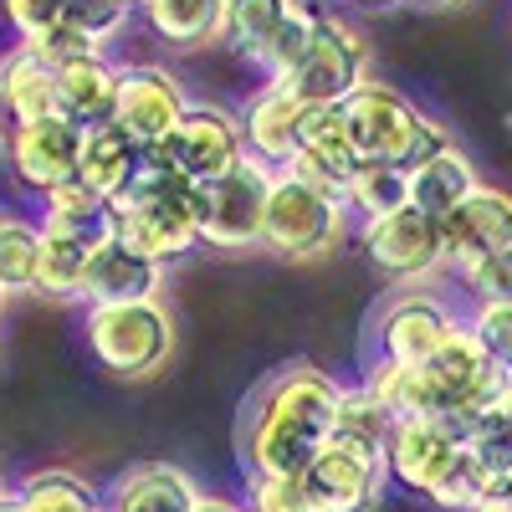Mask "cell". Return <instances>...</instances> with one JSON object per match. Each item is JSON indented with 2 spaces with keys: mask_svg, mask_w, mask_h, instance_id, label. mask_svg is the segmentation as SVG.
Listing matches in <instances>:
<instances>
[{
  "mask_svg": "<svg viewBox=\"0 0 512 512\" xmlns=\"http://www.w3.org/2000/svg\"><path fill=\"white\" fill-rule=\"evenodd\" d=\"M338 390L323 369L292 364L282 369L251 405L246 420V461L256 477H297L308 472V461L323 451L333 431V405Z\"/></svg>",
  "mask_w": 512,
  "mask_h": 512,
  "instance_id": "obj_1",
  "label": "cell"
},
{
  "mask_svg": "<svg viewBox=\"0 0 512 512\" xmlns=\"http://www.w3.org/2000/svg\"><path fill=\"white\" fill-rule=\"evenodd\" d=\"M108 236L118 246H128L144 262L164 267V262H180L200 246V221H195V185L169 175L164 164H154L144 154V169L128 190L108 205Z\"/></svg>",
  "mask_w": 512,
  "mask_h": 512,
  "instance_id": "obj_2",
  "label": "cell"
},
{
  "mask_svg": "<svg viewBox=\"0 0 512 512\" xmlns=\"http://www.w3.org/2000/svg\"><path fill=\"white\" fill-rule=\"evenodd\" d=\"M338 108H344L359 164H395L410 175L415 164H425L436 149L451 144L436 118H425L415 103H405L395 88H384V82H364V88L349 93Z\"/></svg>",
  "mask_w": 512,
  "mask_h": 512,
  "instance_id": "obj_3",
  "label": "cell"
},
{
  "mask_svg": "<svg viewBox=\"0 0 512 512\" xmlns=\"http://www.w3.org/2000/svg\"><path fill=\"white\" fill-rule=\"evenodd\" d=\"M364 67H369V52L349 21H338L333 11H318L313 31H308V47L297 52V62L287 67V77L277 88H287L303 108H338L349 93L364 88Z\"/></svg>",
  "mask_w": 512,
  "mask_h": 512,
  "instance_id": "obj_4",
  "label": "cell"
},
{
  "mask_svg": "<svg viewBox=\"0 0 512 512\" xmlns=\"http://www.w3.org/2000/svg\"><path fill=\"white\" fill-rule=\"evenodd\" d=\"M272 175L262 159H241L226 175L195 185V221H200V246H262V216H267V190Z\"/></svg>",
  "mask_w": 512,
  "mask_h": 512,
  "instance_id": "obj_5",
  "label": "cell"
},
{
  "mask_svg": "<svg viewBox=\"0 0 512 512\" xmlns=\"http://www.w3.org/2000/svg\"><path fill=\"white\" fill-rule=\"evenodd\" d=\"M169 344H175V328L154 297L123 308H88V349L108 374L144 379L169 359Z\"/></svg>",
  "mask_w": 512,
  "mask_h": 512,
  "instance_id": "obj_6",
  "label": "cell"
},
{
  "mask_svg": "<svg viewBox=\"0 0 512 512\" xmlns=\"http://www.w3.org/2000/svg\"><path fill=\"white\" fill-rule=\"evenodd\" d=\"M154 164H164L169 175H180L190 185H205L226 175L231 164L246 159V144H241V118L226 113V108H210V103H190L185 118L169 128V134L144 149Z\"/></svg>",
  "mask_w": 512,
  "mask_h": 512,
  "instance_id": "obj_7",
  "label": "cell"
},
{
  "mask_svg": "<svg viewBox=\"0 0 512 512\" xmlns=\"http://www.w3.org/2000/svg\"><path fill=\"white\" fill-rule=\"evenodd\" d=\"M338 236H344V205L303 180H292L287 169H277L272 190H267L262 246L282 256H323L338 246Z\"/></svg>",
  "mask_w": 512,
  "mask_h": 512,
  "instance_id": "obj_8",
  "label": "cell"
},
{
  "mask_svg": "<svg viewBox=\"0 0 512 512\" xmlns=\"http://www.w3.org/2000/svg\"><path fill=\"white\" fill-rule=\"evenodd\" d=\"M190 98L180 88V77L169 67L139 62V67H118V98H113V128L128 134L139 149H154L169 128L185 118Z\"/></svg>",
  "mask_w": 512,
  "mask_h": 512,
  "instance_id": "obj_9",
  "label": "cell"
},
{
  "mask_svg": "<svg viewBox=\"0 0 512 512\" xmlns=\"http://www.w3.org/2000/svg\"><path fill=\"white\" fill-rule=\"evenodd\" d=\"M364 251H369V262L395 282H415V277L436 272L446 262L441 256V221L420 216L415 205L390 210V216H379V221H364Z\"/></svg>",
  "mask_w": 512,
  "mask_h": 512,
  "instance_id": "obj_10",
  "label": "cell"
},
{
  "mask_svg": "<svg viewBox=\"0 0 512 512\" xmlns=\"http://www.w3.org/2000/svg\"><path fill=\"white\" fill-rule=\"evenodd\" d=\"M502 246H512V195L507 190L477 185L451 216H441V256L461 272Z\"/></svg>",
  "mask_w": 512,
  "mask_h": 512,
  "instance_id": "obj_11",
  "label": "cell"
},
{
  "mask_svg": "<svg viewBox=\"0 0 512 512\" xmlns=\"http://www.w3.org/2000/svg\"><path fill=\"white\" fill-rule=\"evenodd\" d=\"M77 154H82V128L47 118V123H16L6 164L16 169V180L36 195H52L57 185L77 180Z\"/></svg>",
  "mask_w": 512,
  "mask_h": 512,
  "instance_id": "obj_12",
  "label": "cell"
},
{
  "mask_svg": "<svg viewBox=\"0 0 512 512\" xmlns=\"http://www.w3.org/2000/svg\"><path fill=\"white\" fill-rule=\"evenodd\" d=\"M456 451H461V441L441 420H395L390 441H384V472H390L400 487L431 497V487L446 477Z\"/></svg>",
  "mask_w": 512,
  "mask_h": 512,
  "instance_id": "obj_13",
  "label": "cell"
},
{
  "mask_svg": "<svg viewBox=\"0 0 512 512\" xmlns=\"http://www.w3.org/2000/svg\"><path fill=\"white\" fill-rule=\"evenodd\" d=\"M303 482L318 497V512H369L384 482V461L323 441V451L308 461Z\"/></svg>",
  "mask_w": 512,
  "mask_h": 512,
  "instance_id": "obj_14",
  "label": "cell"
},
{
  "mask_svg": "<svg viewBox=\"0 0 512 512\" xmlns=\"http://www.w3.org/2000/svg\"><path fill=\"white\" fill-rule=\"evenodd\" d=\"M303 118L308 108L297 103L287 88H277V82H267L262 93H256L241 113V144L251 159H262L267 169H287L292 154L303 149Z\"/></svg>",
  "mask_w": 512,
  "mask_h": 512,
  "instance_id": "obj_15",
  "label": "cell"
},
{
  "mask_svg": "<svg viewBox=\"0 0 512 512\" xmlns=\"http://www.w3.org/2000/svg\"><path fill=\"white\" fill-rule=\"evenodd\" d=\"M451 328H456V318L436 303V297H420V292L400 297V303H390V313L379 318V359L420 369V364H431V354L446 344Z\"/></svg>",
  "mask_w": 512,
  "mask_h": 512,
  "instance_id": "obj_16",
  "label": "cell"
},
{
  "mask_svg": "<svg viewBox=\"0 0 512 512\" xmlns=\"http://www.w3.org/2000/svg\"><path fill=\"white\" fill-rule=\"evenodd\" d=\"M154 287H159V267L108 236L93 246L77 297H88V308H123V303H149Z\"/></svg>",
  "mask_w": 512,
  "mask_h": 512,
  "instance_id": "obj_17",
  "label": "cell"
},
{
  "mask_svg": "<svg viewBox=\"0 0 512 512\" xmlns=\"http://www.w3.org/2000/svg\"><path fill=\"white\" fill-rule=\"evenodd\" d=\"M113 98H118V67L98 52L57 67V118L72 128H103L113 123Z\"/></svg>",
  "mask_w": 512,
  "mask_h": 512,
  "instance_id": "obj_18",
  "label": "cell"
},
{
  "mask_svg": "<svg viewBox=\"0 0 512 512\" xmlns=\"http://www.w3.org/2000/svg\"><path fill=\"white\" fill-rule=\"evenodd\" d=\"M200 487L169 461H144L123 472L103 502V512H195Z\"/></svg>",
  "mask_w": 512,
  "mask_h": 512,
  "instance_id": "obj_19",
  "label": "cell"
},
{
  "mask_svg": "<svg viewBox=\"0 0 512 512\" xmlns=\"http://www.w3.org/2000/svg\"><path fill=\"white\" fill-rule=\"evenodd\" d=\"M144 169V149L128 139V134H118L113 123H103V128H88L82 134V154H77V180L88 185L93 195H103L108 205L128 190V180H134Z\"/></svg>",
  "mask_w": 512,
  "mask_h": 512,
  "instance_id": "obj_20",
  "label": "cell"
},
{
  "mask_svg": "<svg viewBox=\"0 0 512 512\" xmlns=\"http://www.w3.org/2000/svg\"><path fill=\"white\" fill-rule=\"evenodd\" d=\"M472 190H477V169H472V159H466L456 144L436 149L425 164L410 169V205L420 210V216H431V221L451 216V210Z\"/></svg>",
  "mask_w": 512,
  "mask_h": 512,
  "instance_id": "obj_21",
  "label": "cell"
},
{
  "mask_svg": "<svg viewBox=\"0 0 512 512\" xmlns=\"http://www.w3.org/2000/svg\"><path fill=\"white\" fill-rule=\"evenodd\" d=\"M364 390L379 400V410L390 420H441L446 415V395L436 390V379L425 369H405V364L379 359L364 379Z\"/></svg>",
  "mask_w": 512,
  "mask_h": 512,
  "instance_id": "obj_22",
  "label": "cell"
},
{
  "mask_svg": "<svg viewBox=\"0 0 512 512\" xmlns=\"http://www.w3.org/2000/svg\"><path fill=\"white\" fill-rule=\"evenodd\" d=\"M0 93H6V108L16 123L57 118V72L41 57H31L26 47L6 52V62H0Z\"/></svg>",
  "mask_w": 512,
  "mask_h": 512,
  "instance_id": "obj_23",
  "label": "cell"
},
{
  "mask_svg": "<svg viewBox=\"0 0 512 512\" xmlns=\"http://www.w3.org/2000/svg\"><path fill=\"white\" fill-rule=\"evenodd\" d=\"M395 420L379 410V400L354 384V390H338V405H333V431L328 441L344 446V451H359V456H379L384 461V441H390Z\"/></svg>",
  "mask_w": 512,
  "mask_h": 512,
  "instance_id": "obj_24",
  "label": "cell"
},
{
  "mask_svg": "<svg viewBox=\"0 0 512 512\" xmlns=\"http://www.w3.org/2000/svg\"><path fill=\"white\" fill-rule=\"evenodd\" d=\"M292 11H297V0H226L221 6V36L236 52H246L251 62H262Z\"/></svg>",
  "mask_w": 512,
  "mask_h": 512,
  "instance_id": "obj_25",
  "label": "cell"
},
{
  "mask_svg": "<svg viewBox=\"0 0 512 512\" xmlns=\"http://www.w3.org/2000/svg\"><path fill=\"white\" fill-rule=\"evenodd\" d=\"M47 200V216H41V231H57V236H77V241H108V200L93 195L82 180L57 185Z\"/></svg>",
  "mask_w": 512,
  "mask_h": 512,
  "instance_id": "obj_26",
  "label": "cell"
},
{
  "mask_svg": "<svg viewBox=\"0 0 512 512\" xmlns=\"http://www.w3.org/2000/svg\"><path fill=\"white\" fill-rule=\"evenodd\" d=\"M221 6L226 0H139L144 21L175 41V47H200V41L221 36Z\"/></svg>",
  "mask_w": 512,
  "mask_h": 512,
  "instance_id": "obj_27",
  "label": "cell"
},
{
  "mask_svg": "<svg viewBox=\"0 0 512 512\" xmlns=\"http://www.w3.org/2000/svg\"><path fill=\"white\" fill-rule=\"evenodd\" d=\"M88 256H93V241L41 231V251H36V287H31V292H47V297H77L82 272H88Z\"/></svg>",
  "mask_w": 512,
  "mask_h": 512,
  "instance_id": "obj_28",
  "label": "cell"
},
{
  "mask_svg": "<svg viewBox=\"0 0 512 512\" xmlns=\"http://www.w3.org/2000/svg\"><path fill=\"white\" fill-rule=\"evenodd\" d=\"M344 205H354L364 221H379L390 210H405L410 205V175L395 164H359L349 185H344Z\"/></svg>",
  "mask_w": 512,
  "mask_h": 512,
  "instance_id": "obj_29",
  "label": "cell"
},
{
  "mask_svg": "<svg viewBox=\"0 0 512 512\" xmlns=\"http://www.w3.org/2000/svg\"><path fill=\"white\" fill-rule=\"evenodd\" d=\"M11 497L21 512H103L93 487L72 472H31Z\"/></svg>",
  "mask_w": 512,
  "mask_h": 512,
  "instance_id": "obj_30",
  "label": "cell"
},
{
  "mask_svg": "<svg viewBox=\"0 0 512 512\" xmlns=\"http://www.w3.org/2000/svg\"><path fill=\"white\" fill-rule=\"evenodd\" d=\"M36 251H41V226L0 216V292L36 287Z\"/></svg>",
  "mask_w": 512,
  "mask_h": 512,
  "instance_id": "obj_31",
  "label": "cell"
},
{
  "mask_svg": "<svg viewBox=\"0 0 512 512\" xmlns=\"http://www.w3.org/2000/svg\"><path fill=\"white\" fill-rule=\"evenodd\" d=\"M487 472H482V461L472 456V451H456V461L446 466V477L431 487V502L436 507H446V512H477V502L487 497Z\"/></svg>",
  "mask_w": 512,
  "mask_h": 512,
  "instance_id": "obj_32",
  "label": "cell"
},
{
  "mask_svg": "<svg viewBox=\"0 0 512 512\" xmlns=\"http://www.w3.org/2000/svg\"><path fill=\"white\" fill-rule=\"evenodd\" d=\"M318 11H323V6H313V0H297V11H292V16H287V26L277 31V41L267 47V57L256 62V67L267 72V82H282V77H287V67L297 62V52L308 47V31H313Z\"/></svg>",
  "mask_w": 512,
  "mask_h": 512,
  "instance_id": "obj_33",
  "label": "cell"
},
{
  "mask_svg": "<svg viewBox=\"0 0 512 512\" xmlns=\"http://www.w3.org/2000/svg\"><path fill=\"white\" fill-rule=\"evenodd\" d=\"M128 11H134V6H123V0H67L62 21L77 36H88L93 47H103V41H113L128 26Z\"/></svg>",
  "mask_w": 512,
  "mask_h": 512,
  "instance_id": "obj_34",
  "label": "cell"
},
{
  "mask_svg": "<svg viewBox=\"0 0 512 512\" xmlns=\"http://www.w3.org/2000/svg\"><path fill=\"white\" fill-rule=\"evenodd\" d=\"M461 277H466V287H472L477 308H512V246L472 262Z\"/></svg>",
  "mask_w": 512,
  "mask_h": 512,
  "instance_id": "obj_35",
  "label": "cell"
},
{
  "mask_svg": "<svg viewBox=\"0 0 512 512\" xmlns=\"http://www.w3.org/2000/svg\"><path fill=\"white\" fill-rule=\"evenodd\" d=\"M251 512H318V497L297 477H256L251 482Z\"/></svg>",
  "mask_w": 512,
  "mask_h": 512,
  "instance_id": "obj_36",
  "label": "cell"
},
{
  "mask_svg": "<svg viewBox=\"0 0 512 512\" xmlns=\"http://www.w3.org/2000/svg\"><path fill=\"white\" fill-rule=\"evenodd\" d=\"M466 328H472V338H477V349L487 354V364L512 374V308H477V318Z\"/></svg>",
  "mask_w": 512,
  "mask_h": 512,
  "instance_id": "obj_37",
  "label": "cell"
},
{
  "mask_svg": "<svg viewBox=\"0 0 512 512\" xmlns=\"http://www.w3.org/2000/svg\"><path fill=\"white\" fill-rule=\"evenodd\" d=\"M21 47H26L31 57H41L52 72H57V67H67V62H82V57H98V52H103V47H93L88 36H77L67 21H62V26H52V31H41V36H31V41H21Z\"/></svg>",
  "mask_w": 512,
  "mask_h": 512,
  "instance_id": "obj_38",
  "label": "cell"
},
{
  "mask_svg": "<svg viewBox=\"0 0 512 512\" xmlns=\"http://www.w3.org/2000/svg\"><path fill=\"white\" fill-rule=\"evenodd\" d=\"M62 11H67V0H6V21L16 26L21 41L62 26Z\"/></svg>",
  "mask_w": 512,
  "mask_h": 512,
  "instance_id": "obj_39",
  "label": "cell"
},
{
  "mask_svg": "<svg viewBox=\"0 0 512 512\" xmlns=\"http://www.w3.org/2000/svg\"><path fill=\"white\" fill-rule=\"evenodd\" d=\"M477 431H487V436H502V441H512V379L502 384V395L492 400V410L477 420ZM472 431V436H477Z\"/></svg>",
  "mask_w": 512,
  "mask_h": 512,
  "instance_id": "obj_40",
  "label": "cell"
},
{
  "mask_svg": "<svg viewBox=\"0 0 512 512\" xmlns=\"http://www.w3.org/2000/svg\"><path fill=\"white\" fill-rule=\"evenodd\" d=\"M11 134H16V118L6 108V93H0V159H6V149H11Z\"/></svg>",
  "mask_w": 512,
  "mask_h": 512,
  "instance_id": "obj_41",
  "label": "cell"
},
{
  "mask_svg": "<svg viewBox=\"0 0 512 512\" xmlns=\"http://www.w3.org/2000/svg\"><path fill=\"white\" fill-rule=\"evenodd\" d=\"M195 512H246V507H236L231 497H205V492H200V502H195Z\"/></svg>",
  "mask_w": 512,
  "mask_h": 512,
  "instance_id": "obj_42",
  "label": "cell"
},
{
  "mask_svg": "<svg viewBox=\"0 0 512 512\" xmlns=\"http://www.w3.org/2000/svg\"><path fill=\"white\" fill-rule=\"evenodd\" d=\"M0 512H21V507H16V497H11V492H6V497H0Z\"/></svg>",
  "mask_w": 512,
  "mask_h": 512,
  "instance_id": "obj_43",
  "label": "cell"
},
{
  "mask_svg": "<svg viewBox=\"0 0 512 512\" xmlns=\"http://www.w3.org/2000/svg\"><path fill=\"white\" fill-rule=\"evenodd\" d=\"M364 6H400V0H364Z\"/></svg>",
  "mask_w": 512,
  "mask_h": 512,
  "instance_id": "obj_44",
  "label": "cell"
},
{
  "mask_svg": "<svg viewBox=\"0 0 512 512\" xmlns=\"http://www.w3.org/2000/svg\"><path fill=\"white\" fill-rule=\"evenodd\" d=\"M420 6H446V0H420Z\"/></svg>",
  "mask_w": 512,
  "mask_h": 512,
  "instance_id": "obj_45",
  "label": "cell"
},
{
  "mask_svg": "<svg viewBox=\"0 0 512 512\" xmlns=\"http://www.w3.org/2000/svg\"><path fill=\"white\" fill-rule=\"evenodd\" d=\"M0 497H6V477H0Z\"/></svg>",
  "mask_w": 512,
  "mask_h": 512,
  "instance_id": "obj_46",
  "label": "cell"
},
{
  "mask_svg": "<svg viewBox=\"0 0 512 512\" xmlns=\"http://www.w3.org/2000/svg\"><path fill=\"white\" fill-rule=\"evenodd\" d=\"M123 6H139V0H123Z\"/></svg>",
  "mask_w": 512,
  "mask_h": 512,
  "instance_id": "obj_47",
  "label": "cell"
},
{
  "mask_svg": "<svg viewBox=\"0 0 512 512\" xmlns=\"http://www.w3.org/2000/svg\"><path fill=\"white\" fill-rule=\"evenodd\" d=\"M0 303H6V292H0Z\"/></svg>",
  "mask_w": 512,
  "mask_h": 512,
  "instance_id": "obj_48",
  "label": "cell"
}]
</instances>
